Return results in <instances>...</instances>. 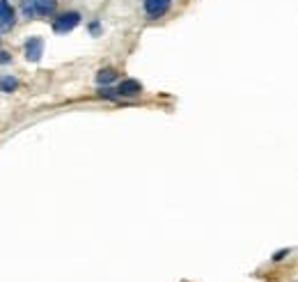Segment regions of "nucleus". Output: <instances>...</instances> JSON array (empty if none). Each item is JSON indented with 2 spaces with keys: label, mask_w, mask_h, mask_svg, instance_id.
<instances>
[{
  "label": "nucleus",
  "mask_w": 298,
  "mask_h": 282,
  "mask_svg": "<svg viewBox=\"0 0 298 282\" xmlns=\"http://www.w3.org/2000/svg\"><path fill=\"white\" fill-rule=\"evenodd\" d=\"M78 23H81V14H78V12H65V14H60V16L53 21V30H55L57 34H65V32L74 30Z\"/></svg>",
  "instance_id": "obj_1"
},
{
  "label": "nucleus",
  "mask_w": 298,
  "mask_h": 282,
  "mask_svg": "<svg viewBox=\"0 0 298 282\" xmlns=\"http://www.w3.org/2000/svg\"><path fill=\"white\" fill-rule=\"evenodd\" d=\"M172 0H145V12L149 18H161L170 9Z\"/></svg>",
  "instance_id": "obj_2"
},
{
  "label": "nucleus",
  "mask_w": 298,
  "mask_h": 282,
  "mask_svg": "<svg viewBox=\"0 0 298 282\" xmlns=\"http://www.w3.org/2000/svg\"><path fill=\"white\" fill-rule=\"evenodd\" d=\"M44 55V39L42 37H30L26 42V58L30 62H39Z\"/></svg>",
  "instance_id": "obj_3"
},
{
  "label": "nucleus",
  "mask_w": 298,
  "mask_h": 282,
  "mask_svg": "<svg viewBox=\"0 0 298 282\" xmlns=\"http://www.w3.org/2000/svg\"><path fill=\"white\" fill-rule=\"evenodd\" d=\"M140 92H143V85L138 81H133V78L122 81L120 87H117V97H138Z\"/></svg>",
  "instance_id": "obj_4"
},
{
  "label": "nucleus",
  "mask_w": 298,
  "mask_h": 282,
  "mask_svg": "<svg viewBox=\"0 0 298 282\" xmlns=\"http://www.w3.org/2000/svg\"><path fill=\"white\" fill-rule=\"evenodd\" d=\"M32 5H35V14H39V16H51L57 7V0H32Z\"/></svg>",
  "instance_id": "obj_5"
},
{
  "label": "nucleus",
  "mask_w": 298,
  "mask_h": 282,
  "mask_svg": "<svg viewBox=\"0 0 298 282\" xmlns=\"http://www.w3.org/2000/svg\"><path fill=\"white\" fill-rule=\"evenodd\" d=\"M115 78H117L115 69H101V71L96 73V83H99V85H108V83H112Z\"/></svg>",
  "instance_id": "obj_6"
},
{
  "label": "nucleus",
  "mask_w": 298,
  "mask_h": 282,
  "mask_svg": "<svg viewBox=\"0 0 298 282\" xmlns=\"http://www.w3.org/2000/svg\"><path fill=\"white\" fill-rule=\"evenodd\" d=\"M18 87V81L14 76H3L0 78V90L3 92H14Z\"/></svg>",
  "instance_id": "obj_7"
},
{
  "label": "nucleus",
  "mask_w": 298,
  "mask_h": 282,
  "mask_svg": "<svg viewBox=\"0 0 298 282\" xmlns=\"http://www.w3.org/2000/svg\"><path fill=\"white\" fill-rule=\"evenodd\" d=\"M14 9H12V5L7 3V0H0V21H3L5 16H9V14H12Z\"/></svg>",
  "instance_id": "obj_8"
},
{
  "label": "nucleus",
  "mask_w": 298,
  "mask_h": 282,
  "mask_svg": "<svg viewBox=\"0 0 298 282\" xmlns=\"http://www.w3.org/2000/svg\"><path fill=\"white\" fill-rule=\"evenodd\" d=\"M23 14H26L28 18L35 16V5H32V0H23Z\"/></svg>",
  "instance_id": "obj_9"
},
{
  "label": "nucleus",
  "mask_w": 298,
  "mask_h": 282,
  "mask_svg": "<svg viewBox=\"0 0 298 282\" xmlns=\"http://www.w3.org/2000/svg\"><path fill=\"white\" fill-rule=\"evenodd\" d=\"M101 97H106V99H117V90H110V87H101Z\"/></svg>",
  "instance_id": "obj_10"
},
{
  "label": "nucleus",
  "mask_w": 298,
  "mask_h": 282,
  "mask_svg": "<svg viewBox=\"0 0 298 282\" xmlns=\"http://www.w3.org/2000/svg\"><path fill=\"white\" fill-rule=\"evenodd\" d=\"M287 255H289V248H287V250H280V252H275V257H273V259H275V261H280V259H285Z\"/></svg>",
  "instance_id": "obj_11"
},
{
  "label": "nucleus",
  "mask_w": 298,
  "mask_h": 282,
  "mask_svg": "<svg viewBox=\"0 0 298 282\" xmlns=\"http://www.w3.org/2000/svg\"><path fill=\"white\" fill-rule=\"evenodd\" d=\"M9 60H12V58H9L7 53H3V51H0V64H7Z\"/></svg>",
  "instance_id": "obj_12"
},
{
  "label": "nucleus",
  "mask_w": 298,
  "mask_h": 282,
  "mask_svg": "<svg viewBox=\"0 0 298 282\" xmlns=\"http://www.w3.org/2000/svg\"><path fill=\"white\" fill-rule=\"evenodd\" d=\"M90 30H92V32H94V34H96V32H99V21H92V23H90Z\"/></svg>",
  "instance_id": "obj_13"
}]
</instances>
